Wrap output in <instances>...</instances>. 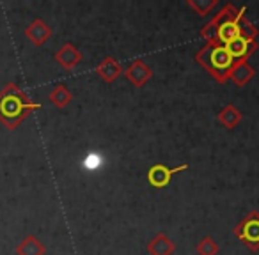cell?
<instances>
[{
    "label": "cell",
    "instance_id": "cell-16",
    "mask_svg": "<svg viewBox=\"0 0 259 255\" xmlns=\"http://www.w3.org/2000/svg\"><path fill=\"white\" fill-rule=\"evenodd\" d=\"M187 6L199 16H206L217 6V0H187Z\"/></svg>",
    "mask_w": 259,
    "mask_h": 255
},
{
    "label": "cell",
    "instance_id": "cell-3",
    "mask_svg": "<svg viewBox=\"0 0 259 255\" xmlns=\"http://www.w3.org/2000/svg\"><path fill=\"white\" fill-rule=\"evenodd\" d=\"M195 62L201 64L219 83H226L229 80L231 69L236 64L227 48L220 43H206L195 54Z\"/></svg>",
    "mask_w": 259,
    "mask_h": 255
},
{
    "label": "cell",
    "instance_id": "cell-2",
    "mask_svg": "<svg viewBox=\"0 0 259 255\" xmlns=\"http://www.w3.org/2000/svg\"><path fill=\"white\" fill-rule=\"evenodd\" d=\"M247 8H234L233 4H226L222 8V11L217 13L215 18L209 23H206L204 29L201 30L202 39H206V43H220L227 44L231 41H234L236 37H240L241 32V20L245 18Z\"/></svg>",
    "mask_w": 259,
    "mask_h": 255
},
{
    "label": "cell",
    "instance_id": "cell-12",
    "mask_svg": "<svg viewBox=\"0 0 259 255\" xmlns=\"http://www.w3.org/2000/svg\"><path fill=\"white\" fill-rule=\"evenodd\" d=\"M255 71L250 64L247 62H236L231 69V75H229V80H233L238 87H245L252 78H254Z\"/></svg>",
    "mask_w": 259,
    "mask_h": 255
},
{
    "label": "cell",
    "instance_id": "cell-14",
    "mask_svg": "<svg viewBox=\"0 0 259 255\" xmlns=\"http://www.w3.org/2000/svg\"><path fill=\"white\" fill-rule=\"evenodd\" d=\"M45 253H47V246L36 236H27L16 246V255H45Z\"/></svg>",
    "mask_w": 259,
    "mask_h": 255
},
{
    "label": "cell",
    "instance_id": "cell-10",
    "mask_svg": "<svg viewBox=\"0 0 259 255\" xmlns=\"http://www.w3.org/2000/svg\"><path fill=\"white\" fill-rule=\"evenodd\" d=\"M96 73L101 80H105L107 83H112V82H115L124 71H122L121 64H119L114 57H105L103 61L98 64Z\"/></svg>",
    "mask_w": 259,
    "mask_h": 255
},
{
    "label": "cell",
    "instance_id": "cell-6",
    "mask_svg": "<svg viewBox=\"0 0 259 255\" xmlns=\"http://www.w3.org/2000/svg\"><path fill=\"white\" fill-rule=\"evenodd\" d=\"M224 46L227 48L234 62H247L248 57L257 50V39H248V37L240 36L231 43L224 44Z\"/></svg>",
    "mask_w": 259,
    "mask_h": 255
},
{
    "label": "cell",
    "instance_id": "cell-5",
    "mask_svg": "<svg viewBox=\"0 0 259 255\" xmlns=\"http://www.w3.org/2000/svg\"><path fill=\"white\" fill-rule=\"evenodd\" d=\"M183 170H188L187 163L172 167V169L167 167V165H162V163H158V165H153L151 169L148 170V181L153 188H165L167 184L170 183V179H172L176 174L183 172Z\"/></svg>",
    "mask_w": 259,
    "mask_h": 255
},
{
    "label": "cell",
    "instance_id": "cell-11",
    "mask_svg": "<svg viewBox=\"0 0 259 255\" xmlns=\"http://www.w3.org/2000/svg\"><path fill=\"white\" fill-rule=\"evenodd\" d=\"M148 251L151 255H172L176 251V244L167 234L158 232L148 243Z\"/></svg>",
    "mask_w": 259,
    "mask_h": 255
},
{
    "label": "cell",
    "instance_id": "cell-7",
    "mask_svg": "<svg viewBox=\"0 0 259 255\" xmlns=\"http://www.w3.org/2000/svg\"><path fill=\"white\" fill-rule=\"evenodd\" d=\"M122 75L134 87H144L153 78V69L142 59H135Z\"/></svg>",
    "mask_w": 259,
    "mask_h": 255
},
{
    "label": "cell",
    "instance_id": "cell-4",
    "mask_svg": "<svg viewBox=\"0 0 259 255\" xmlns=\"http://www.w3.org/2000/svg\"><path fill=\"white\" fill-rule=\"evenodd\" d=\"M234 236L250 251H259V211H250L236 227Z\"/></svg>",
    "mask_w": 259,
    "mask_h": 255
},
{
    "label": "cell",
    "instance_id": "cell-9",
    "mask_svg": "<svg viewBox=\"0 0 259 255\" xmlns=\"http://www.w3.org/2000/svg\"><path fill=\"white\" fill-rule=\"evenodd\" d=\"M55 61H57L66 71H71V69H75L76 66L82 62V54H80L75 44L64 43L59 48L57 54H55Z\"/></svg>",
    "mask_w": 259,
    "mask_h": 255
},
{
    "label": "cell",
    "instance_id": "cell-8",
    "mask_svg": "<svg viewBox=\"0 0 259 255\" xmlns=\"http://www.w3.org/2000/svg\"><path fill=\"white\" fill-rule=\"evenodd\" d=\"M23 34H25V37L34 44V46H41V44H45L48 39H50L52 34H54V30H52V27L48 25L47 22H43L41 18H37V20H34L29 27H27Z\"/></svg>",
    "mask_w": 259,
    "mask_h": 255
},
{
    "label": "cell",
    "instance_id": "cell-1",
    "mask_svg": "<svg viewBox=\"0 0 259 255\" xmlns=\"http://www.w3.org/2000/svg\"><path fill=\"white\" fill-rule=\"evenodd\" d=\"M39 103H34L16 83H8L0 90V122L8 130H16L29 114L37 112Z\"/></svg>",
    "mask_w": 259,
    "mask_h": 255
},
{
    "label": "cell",
    "instance_id": "cell-17",
    "mask_svg": "<svg viewBox=\"0 0 259 255\" xmlns=\"http://www.w3.org/2000/svg\"><path fill=\"white\" fill-rule=\"evenodd\" d=\"M195 250H197L199 255H217L220 248H219L217 241L213 239L211 236H206V237H202V239L199 241L197 246H195Z\"/></svg>",
    "mask_w": 259,
    "mask_h": 255
},
{
    "label": "cell",
    "instance_id": "cell-13",
    "mask_svg": "<svg viewBox=\"0 0 259 255\" xmlns=\"http://www.w3.org/2000/svg\"><path fill=\"white\" fill-rule=\"evenodd\" d=\"M241 119H243V114H241L234 105H226V107L217 114V121H219L224 128H227V130H234L241 122Z\"/></svg>",
    "mask_w": 259,
    "mask_h": 255
},
{
    "label": "cell",
    "instance_id": "cell-15",
    "mask_svg": "<svg viewBox=\"0 0 259 255\" xmlns=\"http://www.w3.org/2000/svg\"><path fill=\"white\" fill-rule=\"evenodd\" d=\"M48 99H50V103L54 105L55 108H66L69 103H71L73 94L66 85H57L50 94H48Z\"/></svg>",
    "mask_w": 259,
    "mask_h": 255
}]
</instances>
